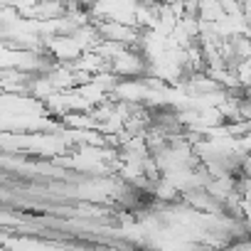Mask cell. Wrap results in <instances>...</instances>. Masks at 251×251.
<instances>
[]
</instances>
